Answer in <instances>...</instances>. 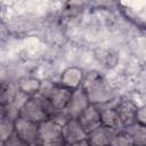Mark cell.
<instances>
[{
  "label": "cell",
  "instance_id": "obj_1",
  "mask_svg": "<svg viewBox=\"0 0 146 146\" xmlns=\"http://www.w3.org/2000/svg\"><path fill=\"white\" fill-rule=\"evenodd\" d=\"M81 87L86 91L90 104L96 106L107 104L115 97V89L113 86L97 72H90L84 76Z\"/></svg>",
  "mask_w": 146,
  "mask_h": 146
},
{
  "label": "cell",
  "instance_id": "obj_18",
  "mask_svg": "<svg viewBox=\"0 0 146 146\" xmlns=\"http://www.w3.org/2000/svg\"><path fill=\"white\" fill-rule=\"evenodd\" d=\"M41 146H67L66 143L64 141L63 137L50 139V140H43L41 141Z\"/></svg>",
  "mask_w": 146,
  "mask_h": 146
},
{
  "label": "cell",
  "instance_id": "obj_5",
  "mask_svg": "<svg viewBox=\"0 0 146 146\" xmlns=\"http://www.w3.org/2000/svg\"><path fill=\"white\" fill-rule=\"evenodd\" d=\"M90 102L88 99V96L82 87H80L79 89L73 90L68 104L64 110V113L68 119H78L88 108Z\"/></svg>",
  "mask_w": 146,
  "mask_h": 146
},
{
  "label": "cell",
  "instance_id": "obj_14",
  "mask_svg": "<svg viewBox=\"0 0 146 146\" xmlns=\"http://www.w3.org/2000/svg\"><path fill=\"white\" fill-rule=\"evenodd\" d=\"M15 133V121L1 115L0 120V138H1V144L6 143L13 135Z\"/></svg>",
  "mask_w": 146,
  "mask_h": 146
},
{
  "label": "cell",
  "instance_id": "obj_11",
  "mask_svg": "<svg viewBox=\"0 0 146 146\" xmlns=\"http://www.w3.org/2000/svg\"><path fill=\"white\" fill-rule=\"evenodd\" d=\"M62 127H63V124L52 117H49L48 120L40 122L39 123V135H40L41 141L62 137Z\"/></svg>",
  "mask_w": 146,
  "mask_h": 146
},
{
  "label": "cell",
  "instance_id": "obj_20",
  "mask_svg": "<svg viewBox=\"0 0 146 146\" xmlns=\"http://www.w3.org/2000/svg\"><path fill=\"white\" fill-rule=\"evenodd\" d=\"M68 146H91V145H90V143H89L88 139H83V140L76 141V143H74V144H71V145H68Z\"/></svg>",
  "mask_w": 146,
  "mask_h": 146
},
{
  "label": "cell",
  "instance_id": "obj_9",
  "mask_svg": "<svg viewBox=\"0 0 146 146\" xmlns=\"http://www.w3.org/2000/svg\"><path fill=\"white\" fill-rule=\"evenodd\" d=\"M119 131H115L111 128L100 125L90 133H88V140L91 146H110L113 137Z\"/></svg>",
  "mask_w": 146,
  "mask_h": 146
},
{
  "label": "cell",
  "instance_id": "obj_4",
  "mask_svg": "<svg viewBox=\"0 0 146 146\" xmlns=\"http://www.w3.org/2000/svg\"><path fill=\"white\" fill-rule=\"evenodd\" d=\"M15 133L29 146H41L39 123L18 117L15 121Z\"/></svg>",
  "mask_w": 146,
  "mask_h": 146
},
{
  "label": "cell",
  "instance_id": "obj_8",
  "mask_svg": "<svg viewBox=\"0 0 146 146\" xmlns=\"http://www.w3.org/2000/svg\"><path fill=\"white\" fill-rule=\"evenodd\" d=\"M78 121L80 122L81 127L87 132V135L90 133L91 131H94L95 129H97L98 127L102 125L99 107L90 104L88 106V108L78 117Z\"/></svg>",
  "mask_w": 146,
  "mask_h": 146
},
{
  "label": "cell",
  "instance_id": "obj_12",
  "mask_svg": "<svg viewBox=\"0 0 146 146\" xmlns=\"http://www.w3.org/2000/svg\"><path fill=\"white\" fill-rule=\"evenodd\" d=\"M100 121L102 125L111 128L115 131H121L123 130V124L120 120V116L115 110V106H110V107H104L100 108Z\"/></svg>",
  "mask_w": 146,
  "mask_h": 146
},
{
  "label": "cell",
  "instance_id": "obj_16",
  "mask_svg": "<svg viewBox=\"0 0 146 146\" xmlns=\"http://www.w3.org/2000/svg\"><path fill=\"white\" fill-rule=\"evenodd\" d=\"M110 146H135V144L131 137L124 130H121L115 133Z\"/></svg>",
  "mask_w": 146,
  "mask_h": 146
},
{
  "label": "cell",
  "instance_id": "obj_17",
  "mask_svg": "<svg viewBox=\"0 0 146 146\" xmlns=\"http://www.w3.org/2000/svg\"><path fill=\"white\" fill-rule=\"evenodd\" d=\"M2 146H29V145H26L16 133H14L6 143L2 144Z\"/></svg>",
  "mask_w": 146,
  "mask_h": 146
},
{
  "label": "cell",
  "instance_id": "obj_15",
  "mask_svg": "<svg viewBox=\"0 0 146 146\" xmlns=\"http://www.w3.org/2000/svg\"><path fill=\"white\" fill-rule=\"evenodd\" d=\"M40 86H41V82L35 79H25V80H22V82L18 84L19 89L29 96H33L38 94Z\"/></svg>",
  "mask_w": 146,
  "mask_h": 146
},
{
  "label": "cell",
  "instance_id": "obj_7",
  "mask_svg": "<svg viewBox=\"0 0 146 146\" xmlns=\"http://www.w3.org/2000/svg\"><path fill=\"white\" fill-rule=\"evenodd\" d=\"M137 104L128 98H122L117 100L115 104V110L120 116V120L123 124V129L135 122H137V112H138Z\"/></svg>",
  "mask_w": 146,
  "mask_h": 146
},
{
  "label": "cell",
  "instance_id": "obj_13",
  "mask_svg": "<svg viewBox=\"0 0 146 146\" xmlns=\"http://www.w3.org/2000/svg\"><path fill=\"white\" fill-rule=\"evenodd\" d=\"M123 130L131 137L135 146H146V125L135 122Z\"/></svg>",
  "mask_w": 146,
  "mask_h": 146
},
{
  "label": "cell",
  "instance_id": "obj_10",
  "mask_svg": "<svg viewBox=\"0 0 146 146\" xmlns=\"http://www.w3.org/2000/svg\"><path fill=\"white\" fill-rule=\"evenodd\" d=\"M84 75L79 67H70L65 70L60 76V84L70 90H76L82 86Z\"/></svg>",
  "mask_w": 146,
  "mask_h": 146
},
{
  "label": "cell",
  "instance_id": "obj_2",
  "mask_svg": "<svg viewBox=\"0 0 146 146\" xmlns=\"http://www.w3.org/2000/svg\"><path fill=\"white\" fill-rule=\"evenodd\" d=\"M72 92H73L72 90L63 87L62 84H54L49 81H44L41 82L38 94H40L48 100L54 115L56 113L64 112L72 96Z\"/></svg>",
  "mask_w": 146,
  "mask_h": 146
},
{
  "label": "cell",
  "instance_id": "obj_19",
  "mask_svg": "<svg viewBox=\"0 0 146 146\" xmlns=\"http://www.w3.org/2000/svg\"><path fill=\"white\" fill-rule=\"evenodd\" d=\"M137 122L146 125V105H143L138 108L137 112Z\"/></svg>",
  "mask_w": 146,
  "mask_h": 146
},
{
  "label": "cell",
  "instance_id": "obj_3",
  "mask_svg": "<svg viewBox=\"0 0 146 146\" xmlns=\"http://www.w3.org/2000/svg\"><path fill=\"white\" fill-rule=\"evenodd\" d=\"M51 115L52 110L48 100L40 94H35L31 96L22 107L19 117L35 123H40L42 121L48 120Z\"/></svg>",
  "mask_w": 146,
  "mask_h": 146
},
{
  "label": "cell",
  "instance_id": "obj_6",
  "mask_svg": "<svg viewBox=\"0 0 146 146\" xmlns=\"http://www.w3.org/2000/svg\"><path fill=\"white\" fill-rule=\"evenodd\" d=\"M62 137L68 146L76 141L87 139L88 135L81 127L78 119H68L62 127Z\"/></svg>",
  "mask_w": 146,
  "mask_h": 146
}]
</instances>
